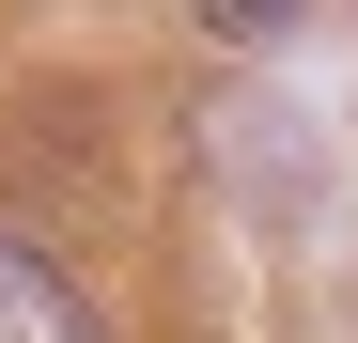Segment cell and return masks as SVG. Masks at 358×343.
Returning <instances> with one entry per match:
<instances>
[{"instance_id": "obj_1", "label": "cell", "mask_w": 358, "mask_h": 343, "mask_svg": "<svg viewBox=\"0 0 358 343\" xmlns=\"http://www.w3.org/2000/svg\"><path fill=\"white\" fill-rule=\"evenodd\" d=\"M0 343H94V297H78L31 234H0Z\"/></svg>"}]
</instances>
